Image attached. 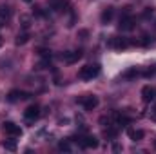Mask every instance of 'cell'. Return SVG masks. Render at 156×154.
<instances>
[{"label":"cell","mask_w":156,"mask_h":154,"mask_svg":"<svg viewBox=\"0 0 156 154\" xmlns=\"http://www.w3.org/2000/svg\"><path fill=\"white\" fill-rule=\"evenodd\" d=\"M100 75V65L98 64H87L78 71V78L80 80H93Z\"/></svg>","instance_id":"1"},{"label":"cell","mask_w":156,"mask_h":154,"mask_svg":"<svg viewBox=\"0 0 156 154\" xmlns=\"http://www.w3.org/2000/svg\"><path fill=\"white\" fill-rule=\"evenodd\" d=\"M20 22H22V27H24V29H27V27H29V16H26V15H24V16L20 18Z\"/></svg>","instance_id":"21"},{"label":"cell","mask_w":156,"mask_h":154,"mask_svg":"<svg viewBox=\"0 0 156 154\" xmlns=\"http://www.w3.org/2000/svg\"><path fill=\"white\" fill-rule=\"evenodd\" d=\"M0 45H2V37H0Z\"/></svg>","instance_id":"23"},{"label":"cell","mask_w":156,"mask_h":154,"mask_svg":"<svg viewBox=\"0 0 156 154\" xmlns=\"http://www.w3.org/2000/svg\"><path fill=\"white\" fill-rule=\"evenodd\" d=\"M113 16H115V7H105L100 15V20H102V24H109L113 20Z\"/></svg>","instance_id":"12"},{"label":"cell","mask_w":156,"mask_h":154,"mask_svg":"<svg viewBox=\"0 0 156 154\" xmlns=\"http://www.w3.org/2000/svg\"><path fill=\"white\" fill-rule=\"evenodd\" d=\"M133 27H134V18L131 16L129 7H125L123 15H122V18H120V24H118V29H120V31H131Z\"/></svg>","instance_id":"2"},{"label":"cell","mask_w":156,"mask_h":154,"mask_svg":"<svg viewBox=\"0 0 156 154\" xmlns=\"http://www.w3.org/2000/svg\"><path fill=\"white\" fill-rule=\"evenodd\" d=\"M2 147H4L5 151L15 152V151H16V142H15V140H4V142H2Z\"/></svg>","instance_id":"15"},{"label":"cell","mask_w":156,"mask_h":154,"mask_svg":"<svg viewBox=\"0 0 156 154\" xmlns=\"http://www.w3.org/2000/svg\"><path fill=\"white\" fill-rule=\"evenodd\" d=\"M142 76H145V78H154V76H156V64L149 65L145 71H142Z\"/></svg>","instance_id":"16"},{"label":"cell","mask_w":156,"mask_h":154,"mask_svg":"<svg viewBox=\"0 0 156 154\" xmlns=\"http://www.w3.org/2000/svg\"><path fill=\"white\" fill-rule=\"evenodd\" d=\"M26 2H31V0H26Z\"/></svg>","instance_id":"24"},{"label":"cell","mask_w":156,"mask_h":154,"mask_svg":"<svg viewBox=\"0 0 156 154\" xmlns=\"http://www.w3.org/2000/svg\"><path fill=\"white\" fill-rule=\"evenodd\" d=\"M27 40H29V35L27 33H20L16 37V45H24V44H27Z\"/></svg>","instance_id":"18"},{"label":"cell","mask_w":156,"mask_h":154,"mask_svg":"<svg viewBox=\"0 0 156 154\" xmlns=\"http://www.w3.org/2000/svg\"><path fill=\"white\" fill-rule=\"evenodd\" d=\"M80 58H82V51H80V49L67 51V53H64V54H62V60H64L66 64H76Z\"/></svg>","instance_id":"7"},{"label":"cell","mask_w":156,"mask_h":154,"mask_svg":"<svg viewBox=\"0 0 156 154\" xmlns=\"http://www.w3.org/2000/svg\"><path fill=\"white\" fill-rule=\"evenodd\" d=\"M66 5H67V0H58V2H55V9H56V11H62Z\"/></svg>","instance_id":"20"},{"label":"cell","mask_w":156,"mask_h":154,"mask_svg":"<svg viewBox=\"0 0 156 154\" xmlns=\"http://www.w3.org/2000/svg\"><path fill=\"white\" fill-rule=\"evenodd\" d=\"M104 134H105V138H109V140H115L118 134V129L116 127H113V125H107V129H104Z\"/></svg>","instance_id":"14"},{"label":"cell","mask_w":156,"mask_h":154,"mask_svg":"<svg viewBox=\"0 0 156 154\" xmlns=\"http://www.w3.org/2000/svg\"><path fill=\"white\" fill-rule=\"evenodd\" d=\"M151 118H153V120H156V105L151 109Z\"/></svg>","instance_id":"22"},{"label":"cell","mask_w":156,"mask_h":154,"mask_svg":"<svg viewBox=\"0 0 156 154\" xmlns=\"http://www.w3.org/2000/svg\"><path fill=\"white\" fill-rule=\"evenodd\" d=\"M0 18H4V20L11 18V9L7 5H0Z\"/></svg>","instance_id":"17"},{"label":"cell","mask_w":156,"mask_h":154,"mask_svg":"<svg viewBox=\"0 0 156 154\" xmlns=\"http://www.w3.org/2000/svg\"><path fill=\"white\" fill-rule=\"evenodd\" d=\"M142 76V71L138 67H129L127 71L122 73V80H134V78Z\"/></svg>","instance_id":"11"},{"label":"cell","mask_w":156,"mask_h":154,"mask_svg":"<svg viewBox=\"0 0 156 154\" xmlns=\"http://www.w3.org/2000/svg\"><path fill=\"white\" fill-rule=\"evenodd\" d=\"M58 151L69 152V151H71V145H69V142H60V143H58Z\"/></svg>","instance_id":"19"},{"label":"cell","mask_w":156,"mask_h":154,"mask_svg":"<svg viewBox=\"0 0 156 154\" xmlns=\"http://www.w3.org/2000/svg\"><path fill=\"white\" fill-rule=\"evenodd\" d=\"M78 103H80L85 111H93V109L98 107V98H96L94 94H85V96L78 98Z\"/></svg>","instance_id":"3"},{"label":"cell","mask_w":156,"mask_h":154,"mask_svg":"<svg viewBox=\"0 0 156 154\" xmlns=\"http://www.w3.org/2000/svg\"><path fill=\"white\" fill-rule=\"evenodd\" d=\"M4 132L9 134V136H13V138L22 136V129H20V125H16V123H13V121H5V123H4Z\"/></svg>","instance_id":"6"},{"label":"cell","mask_w":156,"mask_h":154,"mask_svg":"<svg viewBox=\"0 0 156 154\" xmlns=\"http://www.w3.org/2000/svg\"><path fill=\"white\" fill-rule=\"evenodd\" d=\"M40 118V107L35 103V105H29L26 111H24V120L27 123H35L37 120Z\"/></svg>","instance_id":"5"},{"label":"cell","mask_w":156,"mask_h":154,"mask_svg":"<svg viewBox=\"0 0 156 154\" xmlns=\"http://www.w3.org/2000/svg\"><path fill=\"white\" fill-rule=\"evenodd\" d=\"M78 143H80V147H83V149H96L98 147V140H96V136H91V134H87V136H78L76 140Z\"/></svg>","instance_id":"4"},{"label":"cell","mask_w":156,"mask_h":154,"mask_svg":"<svg viewBox=\"0 0 156 154\" xmlns=\"http://www.w3.org/2000/svg\"><path fill=\"white\" fill-rule=\"evenodd\" d=\"M109 47L118 49V51L127 49V47H129V40H127V38H122V37H113V38L109 40Z\"/></svg>","instance_id":"8"},{"label":"cell","mask_w":156,"mask_h":154,"mask_svg":"<svg viewBox=\"0 0 156 154\" xmlns=\"http://www.w3.org/2000/svg\"><path fill=\"white\" fill-rule=\"evenodd\" d=\"M154 98H156V91L151 85H145V87L142 89V100H144L145 103H151Z\"/></svg>","instance_id":"10"},{"label":"cell","mask_w":156,"mask_h":154,"mask_svg":"<svg viewBox=\"0 0 156 154\" xmlns=\"http://www.w3.org/2000/svg\"><path fill=\"white\" fill-rule=\"evenodd\" d=\"M26 98H29V93L18 91V89L11 91V93L7 94V102H11V103H15V102H18V100H26Z\"/></svg>","instance_id":"9"},{"label":"cell","mask_w":156,"mask_h":154,"mask_svg":"<svg viewBox=\"0 0 156 154\" xmlns=\"http://www.w3.org/2000/svg\"><path fill=\"white\" fill-rule=\"evenodd\" d=\"M129 138L133 140V142H140V140H144V136H145V132L142 131V129H129Z\"/></svg>","instance_id":"13"}]
</instances>
